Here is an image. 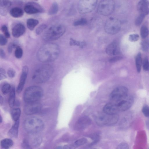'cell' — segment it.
<instances>
[{
    "mask_svg": "<svg viewBox=\"0 0 149 149\" xmlns=\"http://www.w3.org/2000/svg\"><path fill=\"white\" fill-rule=\"evenodd\" d=\"M60 48L56 44L48 43L45 44L39 49L37 53V57L40 61L48 62L56 60L59 54Z\"/></svg>",
    "mask_w": 149,
    "mask_h": 149,
    "instance_id": "6da1fadb",
    "label": "cell"
},
{
    "mask_svg": "<svg viewBox=\"0 0 149 149\" xmlns=\"http://www.w3.org/2000/svg\"><path fill=\"white\" fill-rule=\"evenodd\" d=\"M53 72V68L51 65L48 64L42 65L35 70L32 76V79L38 83L44 82L50 77Z\"/></svg>",
    "mask_w": 149,
    "mask_h": 149,
    "instance_id": "7a4b0ae2",
    "label": "cell"
},
{
    "mask_svg": "<svg viewBox=\"0 0 149 149\" xmlns=\"http://www.w3.org/2000/svg\"><path fill=\"white\" fill-rule=\"evenodd\" d=\"M66 28L61 24H56L49 28L44 33L43 39L46 41H51L57 40L65 33Z\"/></svg>",
    "mask_w": 149,
    "mask_h": 149,
    "instance_id": "3957f363",
    "label": "cell"
},
{
    "mask_svg": "<svg viewBox=\"0 0 149 149\" xmlns=\"http://www.w3.org/2000/svg\"><path fill=\"white\" fill-rule=\"evenodd\" d=\"M43 91L40 87L33 86L27 88L24 94V99L27 103L37 102L43 96Z\"/></svg>",
    "mask_w": 149,
    "mask_h": 149,
    "instance_id": "277c9868",
    "label": "cell"
},
{
    "mask_svg": "<svg viewBox=\"0 0 149 149\" xmlns=\"http://www.w3.org/2000/svg\"><path fill=\"white\" fill-rule=\"evenodd\" d=\"M25 130L30 133H35L39 132L44 129V124L40 118L36 117H31L26 118L24 123Z\"/></svg>",
    "mask_w": 149,
    "mask_h": 149,
    "instance_id": "5b68a950",
    "label": "cell"
},
{
    "mask_svg": "<svg viewBox=\"0 0 149 149\" xmlns=\"http://www.w3.org/2000/svg\"><path fill=\"white\" fill-rule=\"evenodd\" d=\"M118 119L119 116L118 113L110 115L104 113L96 116L95 121L99 126H110L116 124Z\"/></svg>",
    "mask_w": 149,
    "mask_h": 149,
    "instance_id": "8992f818",
    "label": "cell"
},
{
    "mask_svg": "<svg viewBox=\"0 0 149 149\" xmlns=\"http://www.w3.org/2000/svg\"><path fill=\"white\" fill-rule=\"evenodd\" d=\"M115 6L114 1L111 0L101 1L98 5L97 13L102 15L108 16L113 11Z\"/></svg>",
    "mask_w": 149,
    "mask_h": 149,
    "instance_id": "52a82bcc",
    "label": "cell"
},
{
    "mask_svg": "<svg viewBox=\"0 0 149 149\" xmlns=\"http://www.w3.org/2000/svg\"><path fill=\"white\" fill-rule=\"evenodd\" d=\"M128 89L126 87H118L110 93L109 98L112 102L116 103L126 98L128 95Z\"/></svg>",
    "mask_w": 149,
    "mask_h": 149,
    "instance_id": "ba28073f",
    "label": "cell"
},
{
    "mask_svg": "<svg viewBox=\"0 0 149 149\" xmlns=\"http://www.w3.org/2000/svg\"><path fill=\"white\" fill-rule=\"evenodd\" d=\"M121 23L118 20L113 17L109 18L106 21L104 25V30L108 34H114L120 30Z\"/></svg>",
    "mask_w": 149,
    "mask_h": 149,
    "instance_id": "9c48e42d",
    "label": "cell"
},
{
    "mask_svg": "<svg viewBox=\"0 0 149 149\" xmlns=\"http://www.w3.org/2000/svg\"><path fill=\"white\" fill-rule=\"evenodd\" d=\"M97 1L96 0H80L78 4L79 12L86 14L92 11L96 8Z\"/></svg>",
    "mask_w": 149,
    "mask_h": 149,
    "instance_id": "30bf717a",
    "label": "cell"
},
{
    "mask_svg": "<svg viewBox=\"0 0 149 149\" xmlns=\"http://www.w3.org/2000/svg\"><path fill=\"white\" fill-rule=\"evenodd\" d=\"M134 101L133 97L130 95H128L126 98L116 104L118 112L125 111L129 109L133 104Z\"/></svg>",
    "mask_w": 149,
    "mask_h": 149,
    "instance_id": "8fae6325",
    "label": "cell"
},
{
    "mask_svg": "<svg viewBox=\"0 0 149 149\" xmlns=\"http://www.w3.org/2000/svg\"><path fill=\"white\" fill-rule=\"evenodd\" d=\"M42 105L37 102L27 103L24 107V112L25 114L31 115L39 112L41 109Z\"/></svg>",
    "mask_w": 149,
    "mask_h": 149,
    "instance_id": "7c38bea8",
    "label": "cell"
},
{
    "mask_svg": "<svg viewBox=\"0 0 149 149\" xmlns=\"http://www.w3.org/2000/svg\"><path fill=\"white\" fill-rule=\"evenodd\" d=\"M91 120L90 118L86 116H82L79 118L76 122L74 128L76 130H83L90 125Z\"/></svg>",
    "mask_w": 149,
    "mask_h": 149,
    "instance_id": "4fadbf2b",
    "label": "cell"
},
{
    "mask_svg": "<svg viewBox=\"0 0 149 149\" xmlns=\"http://www.w3.org/2000/svg\"><path fill=\"white\" fill-rule=\"evenodd\" d=\"M28 72V67L26 65L23 67L22 73L18 85L17 91L18 93H20L24 88L27 78Z\"/></svg>",
    "mask_w": 149,
    "mask_h": 149,
    "instance_id": "5bb4252c",
    "label": "cell"
},
{
    "mask_svg": "<svg viewBox=\"0 0 149 149\" xmlns=\"http://www.w3.org/2000/svg\"><path fill=\"white\" fill-rule=\"evenodd\" d=\"M149 2L146 0H142L139 1L137 5V9L140 14L145 16L149 13Z\"/></svg>",
    "mask_w": 149,
    "mask_h": 149,
    "instance_id": "9a60e30c",
    "label": "cell"
},
{
    "mask_svg": "<svg viewBox=\"0 0 149 149\" xmlns=\"http://www.w3.org/2000/svg\"><path fill=\"white\" fill-rule=\"evenodd\" d=\"M106 52L109 55L116 56L120 53V50L118 43L116 41H113L107 47Z\"/></svg>",
    "mask_w": 149,
    "mask_h": 149,
    "instance_id": "2e32d148",
    "label": "cell"
},
{
    "mask_svg": "<svg viewBox=\"0 0 149 149\" xmlns=\"http://www.w3.org/2000/svg\"><path fill=\"white\" fill-rule=\"evenodd\" d=\"M24 26L21 23H17L15 25L12 29V34L15 38H17L22 36L25 32Z\"/></svg>",
    "mask_w": 149,
    "mask_h": 149,
    "instance_id": "e0dca14e",
    "label": "cell"
},
{
    "mask_svg": "<svg viewBox=\"0 0 149 149\" xmlns=\"http://www.w3.org/2000/svg\"><path fill=\"white\" fill-rule=\"evenodd\" d=\"M104 113L108 114H113L118 112L116 104L113 102L107 103L103 109Z\"/></svg>",
    "mask_w": 149,
    "mask_h": 149,
    "instance_id": "ac0fdd59",
    "label": "cell"
},
{
    "mask_svg": "<svg viewBox=\"0 0 149 149\" xmlns=\"http://www.w3.org/2000/svg\"><path fill=\"white\" fill-rule=\"evenodd\" d=\"M39 7L36 5L34 4L28 3L26 4L24 8L25 12L27 14H33L38 13L42 11L41 9L39 8Z\"/></svg>",
    "mask_w": 149,
    "mask_h": 149,
    "instance_id": "d6986e66",
    "label": "cell"
},
{
    "mask_svg": "<svg viewBox=\"0 0 149 149\" xmlns=\"http://www.w3.org/2000/svg\"><path fill=\"white\" fill-rule=\"evenodd\" d=\"M11 3L9 0H2L0 1V14L3 16H6L7 14Z\"/></svg>",
    "mask_w": 149,
    "mask_h": 149,
    "instance_id": "ffe728a7",
    "label": "cell"
},
{
    "mask_svg": "<svg viewBox=\"0 0 149 149\" xmlns=\"http://www.w3.org/2000/svg\"><path fill=\"white\" fill-rule=\"evenodd\" d=\"M19 125V120L15 122L8 132L9 135L12 137L17 138L18 135V129Z\"/></svg>",
    "mask_w": 149,
    "mask_h": 149,
    "instance_id": "44dd1931",
    "label": "cell"
},
{
    "mask_svg": "<svg viewBox=\"0 0 149 149\" xmlns=\"http://www.w3.org/2000/svg\"><path fill=\"white\" fill-rule=\"evenodd\" d=\"M10 15L14 18H19L22 16L24 12L23 10L19 8L15 7L12 8L10 11Z\"/></svg>",
    "mask_w": 149,
    "mask_h": 149,
    "instance_id": "7402d4cb",
    "label": "cell"
},
{
    "mask_svg": "<svg viewBox=\"0 0 149 149\" xmlns=\"http://www.w3.org/2000/svg\"><path fill=\"white\" fill-rule=\"evenodd\" d=\"M38 23L39 21L37 19L33 18H29L26 22L27 27L31 31L33 30Z\"/></svg>",
    "mask_w": 149,
    "mask_h": 149,
    "instance_id": "603a6c76",
    "label": "cell"
},
{
    "mask_svg": "<svg viewBox=\"0 0 149 149\" xmlns=\"http://www.w3.org/2000/svg\"><path fill=\"white\" fill-rule=\"evenodd\" d=\"M15 103V91L14 88H12L10 92L8 98V103L9 106L13 107Z\"/></svg>",
    "mask_w": 149,
    "mask_h": 149,
    "instance_id": "cb8c5ba5",
    "label": "cell"
},
{
    "mask_svg": "<svg viewBox=\"0 0 149 149\" xmlns=\"http://www.w3.org/2000/svg\"><path fill=\"white\" fill-rule=\"evenodd\" d=\"M13 144V141L10 139H3L1 142V147L5 149H8L10 148L12 146Z\"/></svg>",
    "mask_w": 149,
    "mask_h": 149,
    "instance_id": "d4e9b609",
    "label": "cell"
},
{
    "mask_svg": "<svg viewBox=\"0 0 149 149\" xmlns=\"http://www.w3.org/2000/svg\"><path fill=\"white\" fill-rule=\"evenodd\" d=\"M135 63L136 70L138 72H140L142 64V59L141 53L139 52L135 58Z\"/></svg>",
    "mask_w": 149,
    "mask_h": 149,
    "instance_id": "484cf974",
    "label": "cell"
},
{
    "mask_svg": "<svg viewBox=\"0 0 149 149\" xmlns=\"http://www.w3.org/2000/svg\"><path fill=\"white\" fill-rule=\"evenodd\" d=\"M58 10V6L56 2H54L52 4L48 11V14L50 15H53L56 14Z\"/></svg>",
    "mask_w": 149,
    "mask_h": 149,
    "instance_id": "4316f807",
    "label": "cell"
},
{
    "mask_svg": "<svg viewBox=\"0 0 149 149\" xmlns=\"http://www.w3.org/2000/svg\"><path fill=\"white\" fill-rule=\"evenodd\" d=\"M70 45L71 46H76L81 48H83L86 46V44L84 41H77L72 38H70Z\"/></svg>",
    "mask_w": 149,
    "mask_h": 149,
    "instance_id": "83f0119b",
    "label": "cell"
},
{
    "mask_svg": "<svg viewBox=\"0 0 149 149\" xmlns=\"http://www.w3.org/2000/svg\"><path fill=\"white\" fill-rule=\"evenodd\" d=\"M149 34V30L148 26L145 25H143L140 29V34L141 38L144 39L148 36Z\"/></svg>",
    "mask_w": 149,
    "mask_h": 149,
    "instance_id": "f1b7e54d",
    "label": "cell"
},
{
    "mask_svg": "<svg viewBox=\"0 0 149 149\" xmlns=\"http://www.w3.org/2000/svg\"><path fill=\"white\" fill-rule=\"evenodd\" d=\"M20 114L21 110L19 108L15 109L11 112L12 118L15 122L19 120Z\"/></svg>",
    "mask_w": 149,
    "mask_h": 149,
    "instance_id": "f546056e",
    "label": "cell"
},
{
    "mask_svg": "<svg viewBox=\"0 0 149 149\" xmlns=\"http://www.w3.org/2000/svg\"><path fill=\"white\" fill-rule=\"evenodd\" d=\"M141 46L143 50L147 52L149 48V40L148 39H144L141 42Z\"/></svg>",
    "mask_w": 149,
    "mask_h": 149,
    "instance_id": "4dcf8cb0",
    "label": "cell"
},
{
    "mask_svg": "<svg viewBox=\"0 0 149 149\" xmlns=\"http://www.w3.org/2000/svg\"><path fill=\"white\" fill-rule=\"evenodd\" d=\"M87 22L86 19L84 18H81L74 22L73 24L74 26L84 25L86 24Z\"/></svg>",
    "mask_w": 149,
    "mask_h": 149,
    "instance_id": "1f68e13d",
    "label": "cell"
},
{
    "mask_svg": "<svg viewBox=\"0 0 149 149\" xmlns=\"http://www.w3.org/2000/svg\"><path fill=\"white\" fill-rule=\"evenodd\" d=\"M11 88L10 85L8 84H6L3 85L1 88L2 93L4 95L8 94L10 92Z\"/></svg>",
    "mask_w": 149,
    "mask_h": 149,
    "instance_id": "d6a6232c",
    "label": "cell"
},
{
    "mask_svg": "<svg viewBox=\"0 0 149 149\" xmlns=\"http://www.w3.org/2000/svg\"><path fill=\"white\" fill-rule=\"evenodd\" d=\"M23 52L22 49L19 47L16 48L14 52L15 56L17 58H21L23 55Z\"/></svg>",
    "mask_w": 149,
    "mask_h": 149,
    "instance_id": "836d02e7",
    "label": "cell"
},
{
    "mask_svg": "<svg viewBox=\"0 0 149 149\" xmlns=\"http://www.w3.org/2000/svg\"><path fill=\"white\" fill-rule=\"evenodd\" d=\"M88 142L86 139L84 138H81L76 140L74 143L77 147L86 144Z\"/></svg>",
    "mask_w": 149,
    "mask_h": 149,
    "instance_id": "e575fe53",
    "label": "cell"
},
{
    "mask_svg": "<svg viewBox=\"0 0 149 149\" xmlns=\"http://www.w3.org/2000/svg\"><path fill=\"white\" fill-rule=\"evenodd\" d=\"M47 27V25L45 24L40 25L36 29V33L37 35L40 34Z\"/></svg>",
    "mask_w": 149,
    "mask_h": 149,
    "instance_id": "d590c367",
    "label": "cell"
},
{
    "mask_svg": "<svg viewBox=\"0 0 149 149\" xmlns=\"http://www.w3.org/2000/svg\"><path fill=\"white\" fill-rule=\"evenodd\" d=\"M1 30L3 33L4 36L6 38H9L10 37V35L7 26L5 25H2L1 28Z\"/></svg>",
    "mask_w": 149,
    "mask_h": 149,
    "instance_id": "8d00e7d4",
    "label": "cell"
},
{
    "mask_svg": "<svg viewBox=\"0 0 149 149\" xmlns=\"http://www.w3.org/2000/svg\"><path fill=\"white\" fill-rule=\"evenodd\" d=\"M145 16L144 15L140 14L136 19L135 25L137 26L140 25L143 21Z\"/></svg>",
    "mask_w": 149,
    "mask_h": 149,
    "instance_id": "74e56055",
    "label": "cell"
},
{
    "mask_svg": "<svg viewBox=\"0 0 149 149\" xmlns=\"http://www.w3.org/2000/svg\"><path fill=\"white\" fill-rule=\"evenodd\" d=\"M139 38V35L136 34H133L129 35V40L132 42H135L138 40Z\"/></svg>",
    "mask_w": 149,
    "mask_h": 149,
    "instance_id": "f35d334b",
    "label": "cell"
},
{
    "mask_svg": "<svg viewBox=\"0 0 149 149\" xmlns=\"http://www.w3.org/2000/svg\"><path fill=\"white\" fill-rule=\"evenodd\" d=\"M143 70L146 71L149 70V62L148 58H145L143 61Z\"/></svg>",
    "mask_w": 149,
    "mask_h": 149,
    "instance_id": "ab89813d",
    "label": "cell"
},
{
    "mask_svg": "<svg viewBox=\"0 0 149 149\" xmlns=\"http://www.w3.org/2000/svg\"><path fill=\"white\" fill-rule=\"evenodd\" d=\"M22 147L23 149H32L28 141L26 139L23 141Z\"/></svg>",
    "mask_w": 149,
    "mask_h": 149,
    "instance_id": "60d3db41",
    "label": "cell"
},
{
    "mask_svg": "<svg viewBox=\"0 0 149 149\" xmlns=\"http://www.w3.org/2000/svg\"><path fill=\"white\" fill-rule=\"evenodd\" d=\"M115 149H130L128 144L125 143H122L119 144Z\"/></svg>",
    "mask_w": 149,
    "mask_h": 149,
    "instance_id": "b9f144b4",
    "label": "cell"
},
{
    "mask_svg": "<svg viewBox=\"0 0 149 149\" xmlns=\"http://www.w3.org/2000/svg\"><path fill=\"white\" fill-rule=\"evenodd\" d=\"M6 38L2 34L0 35V45L1 46L5 45L7 43Z\"/></svg>",
    "mask_w": 149,
    "mask_h": 149,
    "instance_id": "7bdbcfd3",
    "label": "cell"
},
{
    "mask_svg": "<svg viewBox=\"0 0 149 149\" xmlns=\"http://www.w3.org/2000/svg\"><path fill=\"white\" fill-rule=\"evenodd\" d=\"M17 45L14 43H13L11 42L10 43L8 47V51L9 53H11L13 50V49L15 48V47H17Z\"/></svg>",
    "mask_w": 149,
    "mask_h": 149,
    "instance_id": "ee69618b",
    "label": "cell"
},
{
    "mask_svg": "<svg viewBox=\"0 0 149 149\" xmlns=\"http://www.w3.org/2000/svg\"><path fill=\"white\" fill-rule=\"evenodd\" d=\"M142 112L144 115L147 117H149V107L146 106L142 108Z\"/></svg>",
    "mask_w": 149,
    "mask_h": 149,
    "instance_id": "f6af8a7d",
    "label": "cell"
},
{
    "mask_svg": "<svg viewBox=\"0 0 149 149\" xmlns=\"http://www.w3.org/2000/svg\"><path fill=\"white\" fill-rule=\"evenodd\" d=\"M123 57L121 56H116L110 58L109 62L111 63H113L121 60Z\"/></svg>",
    "mask_w": 149,
    "mask_h": 149,
    "instance_id": "bcb514c9",
    "label": "cell"
},
{
    "mask_svg": "<svg viewBox=\"0 0 149 149\" xmlns=\"http://www.w3.org/2000/svg\"><path fill=\"white\" fill-rule=\"evenodd\" d=\"M6 78V72L5 70L3 68L0 69V79L1 80Z\"/></svg>",
    "mask_w": 149,
    "mask_h": 149,
    "instance_id": "7dc6e473",
    "label": "cell"
},
{
    "mask_svg": "<svg viewBox=\"0 0 149 149\" xmlns=\"http://www.w3.org/2000/svg\"><path fill=\"white\" fill-rule=\"evenodd\" d=\"M77 148V147L73 143L65 145L63 147V149H75Z\"/></svg>",
    "mask_w": 149,
    "mask_h": 149,
    "instance_id": "c3c4849f",
    "label": "cell"
},
{
    "mask_svg": "<svg viewBox=\"0 0 149 149\" xmlns=\"http://www.w3.org/2000/svg\"><path fill=\"white\" fill-rule=\"evenodd\" d=\"M8 74L10 77L13 78L15 75V72L12 69H9L8 71Z\"/></svg>",
    "mask_w": 149,
    "mask_h": 149,
    "instance_id": "681fc988",
    "label": "cell"
},
{
    "mask_svg": "<svg viewBox=\"0 0 149 149\" xmlns=\"http://www.w3.org/2000/svg\"><path fill=\"white\" fill-rule=\"evenodd\" d=\"M0 56L1 58H4L6 56L5 54L3 49L1 48L0 49Z\"/></svg>",
    "mask_w": 149,
    "mask_h": 149,
    "instance_id": "f907efd6",
    "label": "cell"
},
{
    "mask_svg": "<svg viewBox=\"0 0 149 149\" xmlns=\"http://www.w3.org/2000/svg\"><path fill=\"white\" fill-rule=\"evenodd\" d=\"M146 125L147 127L149 128V118L146 121Z\"/></svg>",
    "mask_w": 149,
    "mask_h": 149,
    "instance_id": "816d5d0a",
    "label": "cell"
},
{
    "mask_svg": "<svg viewBox=\"0 0 149 149\" xmlns=\"http://www.w3.org/2000/svg\"><path fill=\"white\" fill-rule=\"evenodd\" d=\"M2 121V119L1 117V116L0 117V122L1 123Z\"/></svg>",
    "mask_w": 149,
    "mask_h": 149,
    "instance_id": "f5cc1de1",
    "label": "cell"
},
{
    "mask_svg": "<svg viewBox=\"0 0 149 149\" xmlns=\"http://www.w3.org/2000/svg\"></svg>",
    "mask_w": 149,
    "mask_h": 149,
    "instance_id": "db71d44e",
    "label": "cell"
},
{
    "mask_svg": "<svg viewBox=\"0 0 149 149\" xmlns=\"http://www.w3.org/2000/svg\"></svg>",
    "mask_w": 149,
    "mask_h": 149,
    "instance_id": "11a10c76",
    "label": "cell"
}]
</instances>
